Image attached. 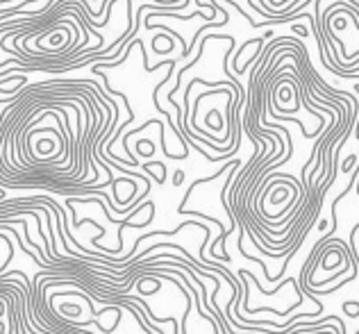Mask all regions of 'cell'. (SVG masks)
<instances>
[{
	"label": "cell",
	"mask_w": 359,
	"mask_h": 334,
	"mask_svg": "<svg viewBox=\"0 0 359 334\" xmlns=\"http://www.w3.org/2000/svg\"><path fill=\"white\" fill-rule=\"evenodd\" d=\"M343 309L348 312V316H350V318H357V316H359V302H352V305L343 302Z\"/></svg>",
	"instance_id": "obj_1"
}]
</instances>
